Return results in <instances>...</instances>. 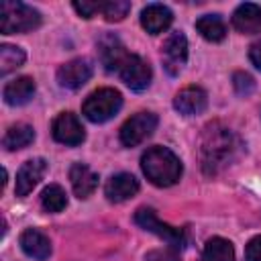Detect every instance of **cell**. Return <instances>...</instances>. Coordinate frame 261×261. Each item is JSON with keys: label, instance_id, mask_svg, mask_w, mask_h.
<instances>
[{"label": "cell", "instance_id": "obj_18", "mask_svg": "<svg viewBox=\"0 0 261 261\" xmlns=\"http://www.w3.org/2000/svg\"><path fill=\"white\" fill-rule=\"evenodd\" d=\"M69 179H71L73 194L80 200L90 198L98 188V173H94L86 163H73L69 169Z\"/></svg>", "mask_w": 261, "mask_h": 261}, {"label": "cell", "instance_id": "obj_24", "mask_svg": "<svg viewBox=\"0 0 261 261\" xmlns=\"http://www.w3.org/2000/svg\"><path fill=\"white\" fill-rule=\"evenodd\" d=\"M41 204L47 212H61L67 206V196L63 192L61 186L57 184H49L43 192H41Z\"/></svg>", "mask_w": 261, "mask_h": 261}, {"label": "cell", "instance_id": "obj_9", "mask_svg": "<svg viewBox=\"0 0 261 261\" xmlns=\"http://www.w3.org/2000/svg\"><path fill=\"white\" fill-rule=\"evenodd\" d=\"M51 133H53V139L57 143L67 145V147H77L86 139V130H84L80 118L73 112L57 114V118L51 124Z\"/></svg>", "mask_w": 261, "mask_h": 261}, {"label": "cell", "instance_id": "obj_26", "mask_svg": "<svg viewBox=\"0 0 261 261\" xmlns=\"http://www.w3.org/2000/svg\"><path fill=\"white\" fill-rule=\"evenodd\" d=\"M232 86H234V92L239 96H249L255 90V80L245 71H234L232 73Z\"/></svg>", "mask_w": 261, "mask_h": 261}, {"label": "cell", "instance_id": "obj_3", "mask_svg": "<svg viewBox=\"0 0 261 261\" xmlns=\"http://www.w3.org/2000/svg\"><path fill=\"white\" fill-rule=\"evenodd\" d=\"M41 24V14L29 4L4 0L0 4V31L4 35L29 33Z\"/></svg>", "mask_w": 261, "mask_h": 261}, {"label": "cell", "instance_id": "obj_30", "mask_svg": "<svg viewBox=\"0 0 261 261\" xmlns=\"http://www.w3.org/2000/svg\"><path fill=\"white\" fill-rule=\"evenodd\" d=\"M249 59H251V63L261 71V41H257V43H253V45L249 47Z\"/></svg>", "mask_w": 261, "mask_h": 261}, {"label": "cell", "instance_id": "obj_17", "mask_svg": "<svg viewBox=\"0 0 261 261\" xmlns=\"http://www.w3.org/2000/svg\"><path fill=\"white\" fill-rule=\"evenodd\" d=\"M35 90H37L35 80L29 75H20V77H16L4 86L2 96H4V102L8 106H22V104L33 100Z\"/></svg>", "mask_w": 261, "mask_h": 261}, {"label": "cell", "instance_id": "obj_10", "mask_svg": "<svg viewBox=\"0 0 261 261\" xmlns=\"http://www.w3.org/2000/svg\"><path fill=\"white\" fill-rule=\"evenodd\" d=\"M126 55H128V51H126V47L122 45V41L116 35L106 33V35L100 37V41H98V57H100V61H102L106 71H116L118 73V69H120L122 61L126 59Z\"/></svg>", "mask_w": 261, "mask_h": 261}, {"label": "cell", "instance_id": "obj_25", "mask_svg": "<svg viewBox=\"0 0 261 261\" xmlns=\"http://www.w3.org/2000/svg\"><path fill=\"white\" fill-rule=\"evenodd\" d=\"M130 12V2L126 0H112V2H102V16L108 22H118Z\"/></svg>", "mask_w": 261, "mask_h": 261}, {"label": "cell", "instance_id": "obj_16", "mask_svg": "<svg viewBox=\"0 0 261 261\" xmlns=\"http://www.w3.org/2000/svg\"><path fill=\"white\" fill-rule=\"evenodd\" d=\"M18 243H20V249L24 251V255H29L31 259L45 261V259H49V255H51V241L47 239V234H43V232L37 230V228H27V230H22Z\"/></svg>", "mask_w": 261, "mask_h": 261}, {"label": "cell", "instance_id": "obj_7", "mask_svg": "<svg viewBox=\"0 0 261 261\" xmlns=\"http://www.w3.org/2000/svg\"><path fill=\"white\" fill-rule=\"evenodd\" d=\"M161 61L169 75H177L188 61V39L184 33H171L161 47Z\"/></svg>", "mask_w": 261, "mask_h": 261}, {"label": "cell", "instance_id": "obj_21", "mask_svg": "<svg viewBox=\"0 0 261 261\" xmlns=\"http://www.w3.org/2000/svg\"><path fill=\"white\" fill-rule=\"evenodd\" d=\"M196 29L210 43H218V41H222L226 37V24H224V20L218 14H204V16H200L196 20Z\"/></svg>", "mask_w": 261, "mask_h": 261}, {"label": "cell", "instance_id": "obj_27", "mask_svg": "<svg viewBox=\"0 0 261 261\" xmlns=\"http://www.w3.org/2000/svg\"><path fill=\"white\" fill-rule=\"evenodd\" d=\"M71 6H73V10H75L82 18H92V16H96L98 12H102V2H88V0H82V2H73Z\"/></svg>", "mask_w": 261, "mask_h": 261}, {"label": "cell", "instance_id": "obj_2", "mask_svg": "<svg viewBox=\"0 0 261 261\" xmlns=\"http://www.w3.org/2000/svg\"><path fill=\"white\" fill-rule=\"evenodd\" d=\"M141 169L147 179L157 188H169L179 181L181 177V161L179 157L167 147H149L141 157Z\"/></svg>", "mask_w": 261, "mask_h": 261}, {"label": "cell", "instance_id": "obj_8", "mask_svg": "<svg viewBox=\"0 0 261 261\" xmlns=\"http://www.w3.org/2000/svg\"><path fill=\"white\" fill-rule=\"evenodd\" d=\"M118 75H120V80H122L130 90H135V92L147 90L149 84H151V77H153L149 63H147L143 57L135 55V53H128V55H126V59L122 61V65H120V69H118Z\"/></svg>", "mask_w": 261, "mask_h": 261}, {"label": "cell", "instance_id": "obj_28", "mask_svg": "<svg viewBox=\"0 0 261 261\" xmlns=\"http://www.w3.org/2000/svg\"><path fill=\"white\" fill-rule=\"evenodd\" d=\"M145 261H181L177 249L167 247V249H155L145 255Z\"/></svg>", "mask_w": 261, "mask_h": 261}, {"label": "cell", "instance_id": "obj_4", "mask_svg": "<svg viewBox=\"0 0 261 261\" xmlns=\"http://www.w3.org/2000/svg\"><path fill=\"white\" fill-rule=\"evenodd\" d=\"M122 106V96L114 88L94 90L82 104V112L90 122H106L110 120Z\"/></svg>", "mask_w": 261, "mask_h": 261}, {"label": "cell", "instance_id": "obj_22", "mask_svg": "<svg viewBox=\"0 0 261 261\" xmlns=\"http://www.w3.org/2000/svg\"><path fill=\"white\" fill-rule=\"evenodd\" d=\"M200 261H234V249L232 243L222 237H212L202 251Z\"/></svg>", "mask_w": 261, "mask_h": 261}, {"label": "cell", "instance_id": "obj_19", "mask_svg": "<svg viewBox=\"0 0 261 261\" xmlns=\"http://www.w3.org/2000/svg\"><path fill=\"white\" fill-rule=\"evenodd\" d=\"M137 192H139V181L130 173H116L104 186V194L110 202H124L133 198Z\"/></svg>", "mask_w": 261, "mask_h": 261}, {"label": "cell", "instance_id": "obj_6", "mask_svg": "<svg viewBox=\"0 0 261 261\" xmlns=\"http://www.w3.org/2000/svg\"><path fill=\"white\" fill-rule=\"evenodd\" d=\"M155 128H157V114H153V112H137L120 126L118 137H120V143L124 147H137L145 139H149Z\"/></svg>", "mask_w": 261, "mask_h": 261}, {"label": "cell", "instance_id": "obj_29", "mask_svg": "<svg viewBox=\"0 0 261 261\" xmlns=\"http://www.w3.org/2000/svg\"><path fill=\"white\" fill-rule=\"evenodd\" d=\"M245 257H247V261H261V234L247 243Z\"/></svg>", "mask_w": 261, "mask_h": 261}, {"label": "cell", "instance_id": "obj_23", "mask_svg": "<svg viewBox=\"0 0 261 261\" xmlns=\"http://www.w3.org/2000/svg\"><path fill=\"white\" fill-rule=\"evenodd\" d=\"M24 63V51L16 45H0V75H8Z\"/></svg>", "mask_w": 261, "mask_h": 261}, {"label": "cell", "instance_id": "obj_14", "mask_svg": "<svg viewBox=\"0 0 261 261\" xmlns=\"http://www.w3.org/2000/svg\"><path fill=\"white\" fill-rule=\"evenodd\" d=\"M232 27L243 35H257L261 33V6L253 2L239 4L232 12Z\"/></svg>", "mask_w": 261, "mask_h": 261}, {"label": "cell", "instance_id": "obj_5", "mask_svg": "<svg viewBox=\"0 0 261 261\" xmlns=\"http://www.w3.org/2000/svg\"><path fill=\"white\" fill-rule=\"evenodd\" d=\"M135 222H137L141 228H145L147 232L157 234V237L163 239L169 247H173V249H177V251L186 247V232H184L181 228H175V226L167 224V222H161L153 208H147V206L139 208V210L135 212Z\"/></svg>", "mask_w": 261, "mask_h": 261}, {"label": "cell", "instance_id": "obj_1", "mask_svg": "<svg viewBox=\"0 0 261 261\" xmlns=\"http://www.w3.org/2000/svg\"><path fill=\"white\" fill-rule=\"evenodd\" d=\"M237 151V139L230 128L222 126L220 122H212L204 128L200 141V161L202 171L206 175H216L222 167H226Z\"/></svg>", "mask_w": 261, "mask_h": 261}, {"label": "cell", "instance_id": "obj_13", "mask_svg": "<svg viewBox=\"0 0 261 261\" xmlns=\"http://www.w3.org/2000/svg\"><path fill=\"white\" fill-rule=\"evenodd\" d=\"M206 106H208V94L198 86H188L181 92H177L173 98V108L184 116L200 114L206 110Z\"/></svg>", "mask_w": 261, "mask_h": 261}, {"label": "cell", "instance_id": "obj_20", "mask_svg": "<svg viewBox=\"0 0 261 261\" xmlns=\"http://www.w3.org/2000/svg\"><path fill=\"white\" fill-rule=\"evenodd\" d=\"M35 141V130L31 124L24 122H16L12 126L6 128L4 137H2V147L6 151H16V149H24Z\"/></svg>", "mask_w": 261, "mask_h": 261}, {"label": "cell", "instance_id": "obj_15", "mask_svg": "<svg viewBox=\"0 0 261 261\" xmlns=\"http://www.w3.org/2000/svg\"><path fill=\"white\" fill-rule=\"evenodd\" d=\"M173 14L163 4H149L141 10V24L149 35H159L169 29Z\"/></svg>", "mask_w": 261, "mask_h": 261}, {"label": "cell", "instance_id": "obj_12", "mask_svg": "<svg viewBox=\"0 0 261 261\" xmlns=\"http://www.w3.org/2000/svg\"><path fill=\"white\" fill-rule=\"evenodd\" d=\"M47 171V161L37 157V159H29L22 163V167L18 169L16 173V186H14V192L16 196H29L33 192V188L43 179Z\"/></svg>", "mask_w": 261, "mask_h": 261}, {"label": "cell", "instance_id": "obj_11", "mask_svg": "<svg viewBox=\"0 0 261 261\" xmlns=\"http://www.w3.org/2000/svg\"><path fill=\"white\" fill-rule=\"evenodd\" d=\"M90 77H92V63L84 57L71 59L57 69V82L61 88H67V90L82 88Z\"/></svg>", "mask_w": 261, "mask_h": 261}]
</instances>
